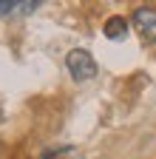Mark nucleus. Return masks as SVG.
I'll list each match as a JSON object with an SVG mask.
<instances>
[{
  "label": "nucleus",
  "mask_w": 156,
  "mask_h": 159,
  "mask_svg": "<svg viewBox=\"0 0 156 159\" xmlns=\"http://www.w3.org/2000/svg\"><path fill=\"white\" fill-rule=\"evenodd\" d=\"M65 66H68V71H71V77L77 80V83H88V80L96 77V60H94L91 51H85V48L68 51Z\"/></svg>",
  "instance_id": "nucleus-1"
},
{
  "label": "nucleus",
  "mask_w": 156,
  "mask_h": 159,
  "mask_svg": "<svg viewBox=\"0 0 156 159\" xmlns=\"http://www.w3.org/2000/svg\"><path fill=\"white\" fill-rule=\"evenodd\" d=\"M133 26L145 40L156 43V9L153 6H139L133 11Z\"/></svg>",
  "instance_id": "nucleus-2"
},
{
  "label": "nucleus",
  "mask_w": 156,
  "mask_h": 159,
  "mask_svg": "<svg viewBox=\"0 0 156 159\" xmlns=\"http://www.w3.org/2000/svg\"><path fill=\"white\" fill-rule=\"evenodd\" d=\"M102 31H105L108 40H119V37H125V31H128V20L119 17V14H116V17H108Z\"/></svg>",
  "instance_id": "nucleus-3"
},
{
  "label": "nucleus",
  "mask_w": 156,
  "mask_h": 159,
  "mask_svg": "<svg viewBox=\"0 0 156 159\" xmlns=\"http://www.w3.org/2000/svg\"><path fill=\"white\" fill-rule=\"evenodd\" d=\"M14 9H20V3H14V0H0V14H11Z\"/></svg>",
  "instance_id": "nucleus-4"
}]
</instances>
